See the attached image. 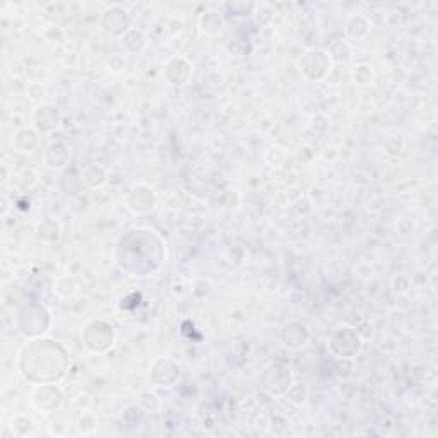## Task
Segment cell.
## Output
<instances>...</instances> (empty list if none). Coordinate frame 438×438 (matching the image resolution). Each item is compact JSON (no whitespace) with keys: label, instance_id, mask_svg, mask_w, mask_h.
Instances as JSON below:
<instances>
[{"label":"cell","instance_id":"3957f363","mask_svg":"<svg viewBox=\"0 0 438 438\" xmlns=\"http://www.w3.org/2000/svg\"><path fill=\"white\" fill-rule=\"evenodd\" d=\"M33 310H35V305H29L24 306V308L17 313V331H19L24 338H35V336H40L43 334L45 331H48V329L43 327L41 324H36V319L50 315L48 310L40 305H36V312H33Z\"/></svg>","mask_w":438,"mask_h":438},{"label":"cell","instance_id":"6da1fadb","mask_svg":"<svg viewBox=\"0 0 438 438\" xmlns=\"http://www.w3.org/2000/svg\"><path fill=\"white\" fill-rule=\"evenodd\" d=\"M67 368V353L54 341H35L21 354V373L33 384H52L62 379Z\"/></svg>","mask_w":438,"mask_h":438},{"label":"cell","instance_id":"8992f818","mask_svg":"<svg viewBox=\"0 0 438 438\" xmlns=\"http://www.w3.org/2000/svg\"><path fill=\"white\" fill-rule=\"evenodd\" d=\"M149 189H144V187H137V189L132 190V196H136V202H130V204H137L136 208H134V211L137 212H148L149 209L155 208V196L148 197V199H144V196H148ZM130 205V208H132Z\"/></svg>","mask_w":438,"mask_h":438},{"label":"cell","instance_id":"7a4b0ae2","mask_svg":"<svg viewBox=\"0 0 438 438\" xmlns=\"http://www.w3.org/2000/svg\"><path fill=\"white\" fill-rule=\"evenodd\" d=\"M84 338H86V346H88L89 350L101 353V351H107L108 347L114 344L115 332H114V327H111L110 324H107V322L95 320L86 327Z\"/></svg>","mask_w":438,"mask_h":438},{"label":"cell","instance_id":"5b68a950","mask_svg":"<svg viewBox=\"0 0 438 438\" xmlns=\"http://www.w3.org/2000/svg\"><path fill=\"white\" fill-rule=\"evenodd\" d=\"M283 341H284V346L291 347V350H298V347H303L308 341V334H306L305 327H299L298 329V334H295V325L290 324L284 327L283 332Z\"/></svg>","mask_w":438,"mask_h":438},{"label":"cell","instance_id":"277c9868","mask_svg":"<svg viewBox=\"0 0 438 438\" xmlns=\"http://www.w3.org/2000/svg\"><path fill=\"white\" fill-rule=\"evenodd\" d=\"M36 127L41 132H48L58 125V114L54 107H41L35 114Z\"/></svg>","mask_w":438,"mask_h":438}]
</instances>
